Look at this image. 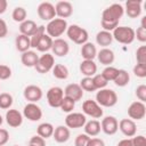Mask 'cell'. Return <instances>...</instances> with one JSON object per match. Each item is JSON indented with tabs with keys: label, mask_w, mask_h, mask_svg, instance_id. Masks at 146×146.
Listing matches in <instances>:
<instances>
[{
	"label": "cell",
	"mask_w": 146,
	"mask_h": 146,
	"mask_svg": "<svg viewBox=\"0 0 146 146\" xmlns=\"http://www.w3.org/2000/svg\"><path fill=\"white\" fill-rule=\"evenodd\" d=\"M3 123V119H2V116L0 115V127H1V124Z\"/></svg>",
	"instance_id": "obj_55"
},
{
	"label": "cell",
	"mask_w": 146,
	"mask_h": 146,
	"mask_svg": "<svg viewBox=\"0 0 146 146\" xmlns=\"http://www.w3.org/2000/svg\"><path fill=\"white\" fill-rule=\"evenodd\" d=\"M14 103V98L8 92H0V108L9 110Z\"/></svg>",
	"instance_id": "obj_36"
},
{
	"label": "cell",
	"mask_w": 146,
	"mask_h": 146,
	"mask_svg": "<svg viewBox=\"0 0 146 146\" xmlns=\"http://www.w3.org/2000/svg\"><path fill=\"white\" fill-rule=\"evenodd\" d=\"M133 146H146V138L143 135H137L131 137Z\"/></svg>",
	"instance_id": "obj_48"
},
{
	"label": "cell",
	"mask_w": 146,
	"mask_h": 146,
	"mask_svg": "<svg viewBox=\"0 0 146 146\" xmlns=\"http://www.w3.org/2000/svg\"><path fill=\"white\" fill-rule=\"evenodd\" d=\"M80 87L82 88L83 91H88V92H92V91H96V88L94 86V82H92V78H82L81 81H80Z\"/></svg>",
	"instance_id": "obj_39"
},
{
	"label": "cell",
	"mask_w": 146,
	"mask_h": 146,
	"mask_svg": "<svg viewBox=\"0 0 146 146\" xmlns=\"http://www.w3.org/2000/svg\"><path fill=\"white\" fill-rule=\"evenodd\" d=\"M36 13L39 18H41L42 21H47L50 22L51 19L56 18V11H55V6L51 2L48 1H43L41 2L38 8H36Z\"/></svg>",
	"instance_id": "obj_12"
},
{
	"label": "cell",
	"mask_w": 146,
	"mask_h": 146,
	"mask_svg": "<svg viewBox=\"0 0 146 146\" xmlns=\"http://www.w3.org/2000/svg\"><path fill=\"white\" fill-rule=\"evenodd\" d=\"M9 140V132L8 130L3 129V128H0V146H3L8 143Z\"/></svg>",
	"instance_id": "obj_49"
},
{
	"label": "cell",
	"mask_w": 146,
	"mask_h": 146,
	"mask_svg": "<svg viewBox=\"0 0 146 146\" xmlns=\"http://www.w3.org/2000/svg\"><path fill=\"white\" fill-rule=\"evenodd\" d=\"M113 42V36H112V32L108 31H99L96 34V43L103 48H107L108 46H111V43Z\"/></svg>",
	"instance_id": "obj_28"
},
{
	"label": "cell",
	"mask_w": 146,
	"mask_h": 146,
	"mask_svg": "<svg viewBox=\"0 0 146 146\" xmlns=\"http://www.w3.org/2000/svg\"><path fill=\"white\" fill-rule=\"evenodd\" d=\"M44 33H46V27H44V25H39L38 29H36V31H35V33L30 38V41H31V48H34V49H35L38 42L40 41V39L43 36Z\"/></svg>",
	"instance_id": "obj_37"
},
{
	"label": "cell",
	"mask_w": 146,
	"mask_h": 146,
	"mask_svg": "<svg viewBox=\"0 0 146 146\" xmlns=\"http://www.w3.org/2000/svg\"><path fill=\"white\" fill-rule=\"evenodd\" d=\"M124 14L123 6L120 3H112L107 8H105L102 13L100 25L104 31L113 32L115 27L119 26V22Z\"/></svg>",
	"instance_id": "obj_1"
},
{
	"label": "cell",
	"mask_w": 146,
	"mask_h": 146,
	"mask_svg": "<svg viewBox=\"0 0 146 146\" xmlns=\"http://www.w3.org/2000/svg\"><path fill=\"white\" fill-rule=\"evenodd\" d=\"M67 26H68V24H67L66 19L54 18L50 22H48V24L44 27H46V33L51 39H58L66 32Z\"/></svg>",
	"instance_id": "obj_2"
},
{
	"label": "cell",
	"mask_w": 146,
	"mask_h": 146,
	"mask_svg": "<svg viewBox=\"0 0 146 146\" xmlns=\"http://www.w3.org/2000/svg\"><path fill=\"white\" fill-rule=\"evenodd\" d=\"M55 11L58 18L66 19L73 14V5L70 1H58L55 5Z\"/></svg>",
	"instance_id": "obj_19"
},
{
	"label": "cell",
	"mask_w": 146,
	"mask_h": 146,
	"mask_svg": "<svg viewBox=\"0 0 146 146\" xmlns=\"http://www.w3.org/2000/svg\"><path fill=\"white\" fill-rule=\"evenodd\" d=\"M39 59V55L34 50H27L21 55V62L25 67H34Z\"/></svg>",
	"instance_id": "obj_25"
},
{
	"label": "cell",
	"mask_w": 146,
	"mask_h": 146,
	"mask_svg": "<svg viewBox=\"0 0 146 146\" xmlns=\"http://www.w3.org/2000/svg\"><path fill=\"white\" fill-rule=\"evenodd\" d=\"M135 39L141 43L146 42V29H143L141 26L137 27V30H135Z\"/></svg>",
	"instance_id": "obj_46"
},
{
	"label": "cell",
	"mask_w": 146,
	"mask_h": 146,
	"mask_svg": "<svg viewBox=\"0 0 146 146\" xmlns=\"http://www.w3.org/2000/svg\"><path fill=\"white\" fill-rule=\"evenodd\" d=\"M30 145H33V146H46V139H43L42 137L35 135V136H32L31 139H30Z\"/></svg>",
	"instance_id": "obj_47"
},
{
	"label": "cell",
	"mask_w": 146,
	"mask_h": 146,
	"mask_svg": "<svg viewBox=\"0 0 146 146\" xmlns=\"http://www.w3.org/2000/svg\"><path fill=\"white\" fill-rule=\"evenodd\" d=\"M116 146H133L132 139H131V138H124V139L120 140Z\"/></svg>",
	"instance_id": "obj_52"
},
{
	"label": "cell",
	"mask_w": 146,
	"mask_h": 146,
	"mask_svg": "<svg viewBox=\"0 0 146 146\" xmlns=\"http://www.w3.org/2000/svg\"><path fill=\"white\" fill-rule=\"evenodd\" d=\"M71 137V131L66 125H58L55 128L52 138L55 139L56 143L58 144H64L66 143Z\"/></svg>",
	"instance_id": "obj_22"
},
{
	"label": "cell",
	"mask_w": 146,
	"mask_h": 146,
	"mask_svg": "<svg viewBox=\"0 0 146 146\" xmlns=\"http://www.w3.org/2000/svg\"><path fill=\"white\" fill-rule=\"evenodd\" d=\"M140 26L143 29H146V16H143L141 17V24H140Z\"/></svg>",
	"instance_id": "obj_54"
},
{
	"label": "cell",
	"mask_w": 146,
	"mask_h": 146,
	"mask_svg": "<svg viewBox=\"0 0 146 146\" xmlns=\"http://www.w3.org/2000/svg\"><path fill=\"white\" fill-rule=\"evenodd\" d=\"M83 90L82 88L80 87L79 83H70L65 87L64 89V96L65 97H68L71 99H73L75 103L81 100L82 97H83Z\"/></svg>",
	"instance_id": "obj_20"
},
{
	"label": "cell",
	"mask_w": 146,
	"mask_h": 146,
	"mask_svg": "<svg viewBox=\"0 0 146 146\" xmlns=\"http://www.w3.org/2000/svg\"><path fill=\"white\" fill-rule=\"evenodd\" d=\"M137 64H146V46H140L136 50Z\"/></svg>",
	"instance_id": "obj_41"
},
{
	"label": "cell",
	"mask_w": 146,
	"mask_h": 146,
	"mask_svg": "<svg viewBox=\"0 0 146 146\" xmlns=\"http://www.w3.org/2000/svg\"><path fill=\"white\" fill-rule=\"evenodd\" d=\"M52 75L58 80H66L68 78V68L64 64H55L52 67Z\"/></svg>",
	"instance_id": "obj_32"
},
{
	"label": "cell",
	"mask_w": 146,
	"mask_h": 146,
	"mask_svg": "<svg viewBox=\"0 0 146 146\" xmlns=\"http://www.w3.org/2000/svg\"><path fill=\"white\" fill-rule=\"evenodd\" d=\"M92 82H94V86L96 88V90H100V89H104L106 88L107 86V81L104 79V76L102 74H95L92 76Z\"/></svg>",
	"instance_id": "obj_40"
},
{
	"label": "cell",
	"mask_w": 146,
	"mask_h": 146,
	"mask_svg": "<svg viewBox=\"0 0 146 146\" xmlns=\"http://www.w3.org/2000/svg\"><path fill=\"white\" fill-rule=\"evenodd\" d=\"M36 29H38V25L34 21L25 19L23 23L19 24V34H23V35H26V36L31 38L35 33Z\"/></svg>",
	"instance_id": "obj_26"
},
{
	"label": "cell",
	"mask_w": 146,
	"mask_h": 146,
	"mask_svg": "<svg viewBox=\"0 0 146 146\" xmlns=\"http://www.w3.org/2000/svg\"><path fill=\"white\" fill-rule=\"evenodd\" d=\"M15 46H16V49L22 54L30 50V48H31L30 38L26 35H23V34H18L15 39Z\"/></svg>",
	"instance_id": "obj_30"
},
{
	"label": "cell",
	"mask_w": 146,
	"mask_h": 146,
	"mask_svg": "<svg viewBox=\"0 0 146 146\" xmlns=\"http://www.w3.org/2000/svg\"><path fill=\"white\" fill-rule=\"evenodd\" d=\"M51 52L57 57H65L70 52V46L67 41L62 38L54 39L52 46H51Z\"/></svg>",
	"instance_id": "obj_16"
},
{
	"label": "cell",
	"mask_w": 146,
	"mask_h": 146,
	"mask_svg": "<svg viewBox=\"0 0 146 146\" xmlns=\"http://www.w3.org/2000/svg\"><path fill=\"white\" fill-rule=\"evenodd\" d=\"M11 76V68L8 65L0 64V80H8Z\"/></svg>",
	"instance_id": "obj_45"
},
{
	"label": "cell",
	"mask_w": 146,
	"mask_h": 146,
	"mask_svg": "<svg viewBox=\"0 0 146 146\" xmlns=\"http://www.w3.org/2000/svg\"><path fill=\"white\" fill-rule=\"evenodd\" d=\"M114 84L116 87H125L129 82H130V75L128 73V71L125 70H119V73L116 75V78L114 79Z\"/></svg>",
	"instance_id": "obj_33"
},
{
	"label": "cell",
	"mask_w": 146,
	"mask_h": 146,
	"mask_svg": "<svg viewBox=\"0 0 146 146\" xmlns=\"http://www.w3.org/2000/svg\"><path fill=\"white\" fill-rule=\"evenodd\" d=\"M146 115V105L143 102H132L128 107V116L133 121L143 120Z\"/></svg>",
	"instance_id": "obj_10"
},
{
	"label": "cell",
	"mask_w": 146,
	"mask_h": 146,
	"mask_svg": "<svg viewBox=\"0 0 146 146\" xmlns=\"http://www.w3.org/2000/svg\"><path fill=\"white\" fill-rule=\"evenodd\" d=\"M96 102L102 107H113L117 103V95L113 89L104 88L96 92Z\"/></svg>",
	"instance_id": "obj_3"
},
{
	"label": "cell",
	"mask_w": 146,
	"mask_h": 146,
	"mask_svg": "<svg viewBox=\"0 0 146 146\" xmlns=\"http://www.w3.org/2000/svg\"><path fill=\"white\" fill-rule=\"evenodd\" d=\"M55 66V57L50 52H44L41 56H39V59L34 66L35 71L40 74H46L52 70Z\"/></svg>",
	"instance_id": "obj_6"
},
{
	"label": "cell",
	"mask_w": 146,
	"mask_h": 146,
	"mask_svg": "<svg viewBox=\"0 0 146 146\" xmlns=\"http://www.w3.org/2000/svg\"><path fill=\"white\" fill-rule=\"evenodd\" d=\"M81 56L86 60H94L97 56V48L92 42H86L84 44L81 46Z\"/></svg>",
	"instance_id": "obj_24"
},
{
	"label": "cell",
	"mask_w": 146,
	"mask_h": 146,
	"mask_svg": "<svg viewBox=\"0 0 146 146\" xmlns=\"http://www.w3.org/2000/svg\"><path fill=\"white\" fill-rule=\"evenodd\" d=\"M117 73H119V68H116V67L111 65V66H105V68L103 70V72L100 74L104 76V79L107 82H110V81H114V79L116 78Z\"/></svg>",
	"instance_id": "obj_35"
},
{
	"label": "cell",
	"mask_w": 146,
	"mask_h": 146,
	"mask_svg": "<svg viewBox=\"0 0 146 146\" xmlns=\"http://www.w3.org/2000/svg\"><path fill=\"white\" fill-rule=\"evenodd\" d=\"M54 125L49 122H42L38 125L36 128V135L42 137L43 139H48L50 137H52V133H54Z\"/></svg>",
	"instance_id": "obj_29"
},
{
	"label": "cell",
	"mask_w": 146,
	"mask_h": 146,
	"mask_svg": "<svg viewBox=\"0 0 146 146\" xmlns=\"http://www.w3.org/2000/svg\"><path fill=\"white\" fill-rule=\"evenodd\" d=\"M100 129L105 135H115L119 130V121L113 115H107L100 121Z\"/></svg>",
	"instance_id": "obj_13"
},
{
	"label": "cell",
	"mask_w": 146,
	"mask_h": 146,
	"mask_svg": "<svg viewBox=\"0 0 146 146\" xmlns=\"http://www.w3.org/2000/svg\"><path fill=\"white\" fill-rule=\"evenodd\" d=\"M52 41L54 39H51L47 33L43 34V36L40 39V41L38 42L35 49L40 52H48L49 50H51V46H52Z\"/></svg>",
	"instance_id": "obj_31"
},
{
	"label": "cell",
	"mask_w": 146,
	"mask_h": 146,
	"mask_svg": "<svg viewBox=\"0 0 146 146\" xmlns=\"http://www.w3.org/2000/svg\"><path fill=\"white\" fill-rule=\"evenodd\" d=\"M26 17H27V11H26V9H25L24 7L18 6V7H15V8H14V10H13V13H11V18H13L14 22L21 24V23H23L25 19H27Z\"/></svg>",
	"instance_id": "obj_34"
},
{
	"label": "cell",
	"mask_w": 146,
	"mask_h": 146,
	"mask_svg": "<svg viewBox=\"0 0 146 146\" xmlns=\"http://www.w3.org/2000/svg\"><path fill=\"white\" fill-rule=\"evenodd\" d=\"M29 146H33V145H30V144H29Z\"/></svg>",
	"instance_id": "obj_57"
},
{
	"label": "cell",
	"mask_w": 146,
	"mask_h": 146,
	"mask_svg": "<svg viewBox=\"0 0 146 146\" xmlns=\"http://www.w3.org/2000/svg\"><path fill=\"white\" fill-rule=\"evenodd\" d=\"M13 146H18V145H13Z\"/></svg>",
	"instance_id": "obj_56"
},
{
	"label": "cell",
	"mask_w": 146,
	"mask_h": 146,
	"mask_svg": "<svg viewBox=\"0 0 146 146\" xmlns=\"http://www.w3.org/2000/svg\"><path fill=\"white\" fill-rule=\"evenodd\" d=\"M8 7V2L6 0H0V15H2Z\"/></svg>",
	"instance_id": "obj_53"
},
{
	"label": "cell",
	"mask_w": 146,
	"mask_h": 146,
	"mask_svg": "<svg viewBox=\"0 0 146 146\" xmlns=\"http://www.w3.org/2000/svg\"><path fill=\"white\" fill-rule=\"evenodd\" d=\"M124 13L130 18H137L141 15V1L140 0H128L125 1Z\"/></svg>",
	"instance_id": "obj_18"
},
{
	"label": "cell",
	"mask_w": 146,
	"mask_h": 146,
	"mask_svg": "<svg viewBox=\"0 0 146 146\" xmlns=\"http://www.w3.org/2000/svg\"><path fill=\"white\" fill-rule=\"evenodd\" d=\"M83 129H84V133L88 135L89 137H96L102 131V129H100V122L98 120L92 119V120L86 122V124L83 125Z\"/></svg>",
	"instance_id": "obj_27"
},
{
	"label": "cell",
	"mask_w": 146,
	"mask_h": 146,
	"mask_svg": "<svg viewBox=\"0 0 146 146\" xmlns=\"http://www.w3.org/2000/svg\"><path fill=\"white\" fill-rule=\"evenodd\" d=\"M79 68H80V72L87 78H92L95 74H97V64L94 60L83 59L80 63Z\"/></svg>",
	"instance_id": "obj_23"
},
{
	"label": "cell",
	"mask_w": 146,
	"mask_h": 146,
	"mask_svg": "<svg viewBox=\"0 0 146 146\" xmlns=\"http://www.w3.org/2000/svg\"><path fill=\"white\" fill-rule=\"evenodd\" d=\"M87 146H105V141L103 139H100V138H96V137L91 138L90 137Z\"/></svg>",
	"instance_id": "obj_51"
},
{
	"label": "cell",
	"mask_w": 146,
	"mask_h": 146,
	"mask_svg": "<svg viewBox=\"0 0 146 146\" xmlns=\"http://www.w3.org/2000/svg\"><path fill=\"white\" fill-rule=\"evenodd\" d=\"M113 40L122 44H130L135 41V30L130 26H117L112 32Z\"/></svg>",
	"instance_id": "obj_5"
},
{
	"label": "cell",
	"mask_w": 146,
	"mask_h": 146,
	"mask_svg": "<svg viewBox=\"0 0 146 146\" xmlns=\"http://www.w3.org/2000/svg\"><path fill=\"white\" fill-rule=\"evenodd\" d=\"M97 59L102 65L111 66L115 60V54L110 48H102L99 51H97Z\"/></svg>",
	"instance_id": "obj_21"
},
{
	"label": "cell",
	"mask_w": 146,
	"mask_h": 146,
	"mask_svg": "<svg viewBox=\"0 0 146 146\" xmlns=\"http://www.w3.org/2000/svg\"><path fill=\"white\" fill-rule=\"evenodd\" d=\"M46 97H47V102H48L50 107L59 108L62 100L64 98V89H62L60 87H57V86L51 87L48 89Z\"/></svg>",
	"instance_id": "obj_8"
},
{
	"label": "cell",
	"mask_w": 146,
	"mask_h": 146,
	"mask_svg": "<svg viewBox=\"0 0 146 146\" xmlns=\"http://www.w3.org/2000/svg\"><path fill=\"white\" fill-rule=\"evenodd\" d=\"M82 112L84 115H88L95 120L100 119L104 114L103 107L99 106L97 104V102L94 99H87L82 103Z\"/></svg>",
	"instance_id": "obj_7"
},
{
	"label": "cell",
	"mask_w": 146,
	"mask_h": 146,
	"mask_svg": "<svg viewBox=\"0 0 146 146\" xmlns=\"http://www.w3.org/2000/svg\"><path fill=\"white\" fill-rule=\"evenodd\" d=\"M66 34L68 36V39L71 41H73L74 43L76 44H84L86 42H88V38H89V34H88V31L83 27H81L80 25L78 24H71L67 26V30H66Z\"/></svg>",
	"instance_id": "obj_4"
},
{
	"label": "cell",
	"mask_w": 146,
	"mask_h": 146,
	"mask_svg": "<svg viewBox=\"0 0 146 146\" xmlns=\"http://www.w3.org/2000/svg\"><path fill=\"white\" fill-rule=\"evenodd\" d=\"M132 72L137 78H140V79L145 78L146 76V64H136L132 68Z\"/></svg>",
	"instance_id": "obj_42"
},
{
	"label": "cell",
	"mask_w": 146,
	"mask_h": 146,
	"mask_svg": "<svg viewBox=\"0 0 146 146\" xmlns=\"http://www.w3.org/2000/svg\"><path fill=\"white\" fill-rule=\"evenodd\" d=\"M90 137L86 133H79L74 139V146H87Z\"/></svg>",
	"instance_id": "obj_43"
},
{
	"label": "cell",
	"mask_w": 146,
	"mask_h": 146,
	"mask_svg": "<svg viewBox=\"0 0 146 146\" xmlns=\"http://www.w3.org/2000/svg\"><path fill=\"white\" fill-rule=\"evenodd\" d=\"M8 34V26L5 19L0 18V39H3Z\"/></svg>",
	"instance_id": "obj_50"
},
{
	"label": "cell",
	"mask_w": 146,
	"mask_h": 146,
	"mask_svg": "<svg viewBox=\"0 0 146 146\" xmlns=\"http://www.w3.org/2000/svg\"><path fill=\"white\" fill-rule=\"evenodd\" d=\"M87 122V117L83 113L80 112H71L65 117V125L68 129H79L83 128Z\"/></svg>",
	"instance_id": "obj_9"
},
{
	"label": "cell",
	"mask_w": 146,
	"mask_h": 146,
	"mask_svg": "<svg viewBox=\"0 0 146 146\" xmlns=\"http://www.w3.org/2000/svg\"><path fill=\"white\" fill-rule=\"evenodd\" d=\"M22 114L31 122H36L42 119V110L36 103H27L24 106Z\"/></svg>",
	"instance_id": "obj_11"
},
{
	"label": "cell",
	"mask_w": 146,
	"mask_h": 146,
	"mask_svg": "<svg viewBox=\"0 0 146 146\" xmlns=\"http://www.w3.org/2000/svg\"><path fill=\"white\" fill-rule=\"evenodd\" d=\"M23 96L29 103H38L39 100H41L43 96V91L36 84H29L24 88Z\"/></svg>",
	"instance_id": "obj_14"
},
{
	"label": "cell",
	"mask_w": 146,
	"mask_h": 146,
	"mask_svg": "<svg viewBox=\"0 0 146 146\" xmlns=\"http://www.w3.org/2000/svg\"><path fill=\"white\" fill-rule=\"evenodd\" d=\"M74 107H75V102H74L73 99H71V98L64 96V98H63V100H62V104H60L59 108H60L63 112H65V113L68 114V113L73 112Z\"/></svg>",
	"instance_id": "obj_38"
},
{
	"label": "cell",
	"mask_w": 146,
	"mask_h": 146,
	"mask_svg": "<svg viewBox=\"0 0 146 146\" xmlns=\"http://www.w3.org/2000/svg\"><path fill=\"white\" fill-rule=\"evenodd\" d=\"M23 117H24L23 114L18 110H15V108L7 110L6 115H5L7 124L11 128H19L23 124Z\"/></svg>",
	"instance_id": "obj_15"
},
{
	"label": "cell",
	"mask_w": 146,
	"mask_h": 146,
	"mask_svg": "<svg viewBox=\"0 0 146 146\" xmlns=\"http://www.w3.org/2000/svg\"><path fill=\"white\" fill-rule=\"evenodd\" d=\"M136 97L138 98L139 102L145 103L146 102V86L145 84H139L136 88V92H135Z\"/></svg>",
	"instance_id": "obj_44"
},
{
	"label": "cell",
	"mask_w": 146,
	"mask_h": 146,
	"mask_svg": "<svg viewBox=\"0 0 146 146\" xmlns=\"http://www.w3.org/2000/svg\"><path fill=\"white\" fill-rule=\"evenodd\" d=\"M119 130L128 138L136 136L137 133V124L131 119H122L119 122Z\"/></svg>",
	"instance_id": "obj_17"
}]
</instances>
